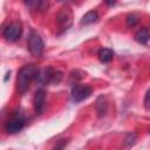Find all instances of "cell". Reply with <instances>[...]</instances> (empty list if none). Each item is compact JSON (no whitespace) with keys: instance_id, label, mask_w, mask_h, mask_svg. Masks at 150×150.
Instances as JSON below:
<instances>
[{"instance_id":"cell-3","label":"cell","mask_w":150,"mask_h":150,"mask_svg":"<svg viewBox=\"0 0 150 150\" xmlns=\"http://www.w3.org/2000/svg\"><path fill=\"white\" fill-rule=\"evenodd\" d=\"M27 48L33 56L40 57L42 55L43 49H45V45H43V41L38 33L30 32L28 41H27Z\"/></svg>"},{"instance_id":"cell-8","label":"cell","mask_w":150,"mask_h":150,"mask_svg":"<svg viewBox=\"0 0 150 150\" xmlns=\"http://www.w3.org/2000/svg\"><path fill=\"white\" fill-rule=\"evenodd\" d=\"M134 39H135V41H137L138 43H141V45H145V43L150 40V32H149V29L145 28V27L138 29V30L135 33Z\"/></svg>"},{"instance_id":"cell-9","label":"cell","mask_w":150,"mask_h":150,"mask_svg":"<svg viewBox=\"0 0 150 150\" xmlns=\"http://www.w3.org/2000/svg\"><path fill=\"white\" fill-rule=\"evenodd\" d=\"M107 110H108V103H107V100H105V97L100 96V97L97 98V101H96V111H97L98 117H103V116H105Z\"/></svg>"},{"instance_id":"cell-14","label":"cell","mask_w":150,"mask_h":150,"mask_svg":"<svg viewBox=\"0 0 150 150\" xmlns=\"http://www.w3.org/2000/svg\"><path fill=\"white\" fill-rule=\"evenodd\" d=\"M137 21H138V16L135 14H129L127 16V25L128 26H134Z\"/></svg>"},{"instance_id":"cell-6","label":"cell","mask_w":150,"mask_h":150,"mask_svg":"<svg viewBox=\"0 0 150 150\" xmlns=\"http://www.w3.org/2000/svg\"><path fill=\"white\" fill-rule=\"evenodd\" d=\"M91 88L89 86L83 84H76L71 88V98L74 102H81L86 98H88L91 94Z\"/></svg>"},{"instance_id":"cell-7","label":"cell","mask_w":150,"mask_h":150,"mask_svg":"<svg viewBox=\"0 0 150 150\" xmlns=\"http://www.w3.org/2000/svg\"><path fill=\"white\" fill-rule=\"evenodd\" d=\"M45 101H46V91L43 89H38L35 91L34 95V100H33V105H34V110L38 115H40L43 111L45 108Z\"/></svg>"},{"instance_id":"cell-4","label":"cell","mask_w":150,"mask_h":150,"mask_svg":"<svg viewBox=\"0 0 150 150\" xmlns=\"http://www.w3.org/2000/svg\"><path fill=\"white\" fill-rule=\"evenodd\" d=\"M62 75L60 71H55L53 68L48 67L42 70H39L35 80L41 84H48V83H57L61 80Z\"/></svg>"},{"instance_id":"cell-12","label":"cell","mask_w":150,"mask_h":150,"mask_svg":"<svg viewBox=\"0 0 150 150\" xmlns=\"http://www.w3.org/2000/svg\"><path fill=\"white\" fill-rule=\"evenodd\" d=\"M25 5L27 8H29L30 11H34V9H38L42 2V0H23Z\"/></svg>"},{"instance_id":"cell-16","label":"cell","mask_w":150,"mask_h":150,"mask_svg":"<svg viewBox=\"0 0 150 150\" xmlns=\"http://www.w3.org/2000/svg\"><path fill=\"white\" fill-rule=\"evenodd\" d=\"M115 1H116V0H104V2H105L108 6H112V5L115 4Z\"/></svg>"},{"instance_id":"cell-15","label":"cell","mask_w":150,"mask_h":150,"mask_svg":"<svg viewBox=\"0 0 150 150\" xmlns=\"http://www.w3.org/2000/svg\"><path fill=\"white\" fill-rule=\"evenodd\" d=\"M144 107L148 110H150V89L145 94V97H144Z\"/></svg>"},{"instance_id":"cell-11","label":"cell","mask_w":150,"mask_h":150,"mask_svg":"<svg viewBox=\"0 0 150 150\" xmlns=\"http://www.w3.org/2000/svg\"><path fill=\"white\" fill-rule=\"evenodd\" d=\"M112 57H114V53H112L111 49H109V48H102V49H100V52H98V59H100L101 62L107 63V62L111 61Z\"/></svg>"},{"instance_id":"cell-2","label":"cell","mask_w":150,"mask_h":150,"mask_svg":"<svg viewBox=\"0 0 150 150\" xmlns=\"http://www.w3.org/2000/svg\"><path fill=\"white\" fill-rule=\"evenodd\" d=\"M25 123H26V118L23 112L21 110H15L7 120L5 128L8 134H16L25 127Z\"/></svg>"},{"instance_id":"cell-17","label":"cell","mask_w":150,"mask_h":150,"mask_svg":"<svg viewBox=\"0 0 150 150\" xmlns=\"http://www.w3.org/2000/svg\"><path fill=\"white\" fill-rule=\"evenodd\" d=\"M60 1H66V0H60Z\"/></svg>"},{"instance_id":"cell-10","label":"cell","mask_w":150,"mask_h":150,"mask_svg":"<svg viewBox=\"0 0 150 150\" xmlns=\"http://www.w3.org/2000/svg\"><path fill=\"white\" fill-rule=\"evenodd\" d=\"M98 20V14L95 11H90L88 13H86L81 20V25H91L94 22H96Z\"/></svg>"},{"instance_id":"cell-13","label":"cell","mask_w":150,"mask_h":150,"mask_svg":"<svg viewBox=\"0 0 150 150\" xmlns=\"http://www.w3.org/2000/svg\"><path fill=\"white\" fill-rule=\"evenodd\" d=\"M135 142H136V135L135 134H128L125 139H124V145L127 148H130L135 144Z\"/></svg>"},{"instance_id":"cell-1","label":"cell","mask_w":150,"mask_h":150,"mask_svg":"<svg viewBox=\"0 0 150 150\" xmlns=\"http://www.w3.org/2000/svg\"><path fill=\"white\" fill-rule=\"evenodd\" d=\"M38 73H39V68L36 64H33V63L26 64L19 70L18 79H16V87L21 94H23L28 90L30 82L33 80H35Z\"/></svg>"},{"instance_id":"cell-5","label":"cell","mask_w":150,"mask_h":150,"mask_svg":"<svg viewBox=\"0 0 150 150\" xmlns=\"http://www.w3.org/2000/svg\"><path fill=\"white\" fill-rule=\"evenodd\" d=\"M22 33V27L19 22H12L9 25H7L5 28H4V32H2V35L4 38L7 40V41H16L20 35Z\"/></svg>"}]
</instances>
